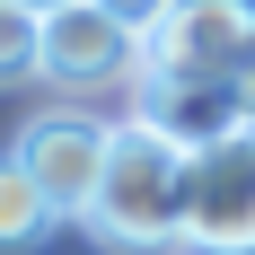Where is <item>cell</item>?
Segmentation results:
<instances>
[{
	"label": "cell",
	"mask_w": 255,
	"mask_h": 255,
	"mask_svg": "<svg viewBox=\"0 0 255 255\" xmlns=\"http://www.w3.org/2000/svg\"><path fill=\"white\" fill-rule=\"evenodd\" d=\"M132 62H141V35H132L115 9H97V0H53V9H44L35 79H53V88L88 97V88H115Z\"/></svg>",
	"instance_id": "277c9868"
},
{
	"label": "cell",
	"mask_w": 255,
	"mask_h": 255,
	"mask_svg": "<svg viewBox=\"0 0 255 255\" xmlns=\"http://www.w3.org/2000/svg\"><path fill=\"white\" fill-rule=\"evenodd\" d=\"M35 53H44V9H26V0H0V88L35 79Z\"/></svg>",
	"instance_id": "ba28073f"
},
{
	"label": "cell",
	"mask_w": 255,
	"mask_h": 255,
	"mask_svg": "<svg viewBox=\"0 0 255 255\" xmlns=\"http://www.w3.org/2000/svg\"><path fill=\"white\" fill-rule=\"evenodd\" d=\"M97 9H115V18L132 26V35H150V26L167 18V9H176V0H97Z\"/></svg>",
	"instance_id": "9c48e42d"
},
{
	"label": "cell",
	"mask_w": 255,
	"mask_h": 255,
	"mask_svg": "<svg viewBox=\"0 0 255 255\" xmlns=\"http://www.w3.org/2000/svg\"><path fill=\"white\" fill-rule=\"evenodd\" d=\"M53 220L62 211L35 194V176L18 167V150H0V255H26V247H44Z\"/></svg>",
	"instance_id": "52a82bcc"
},
{
	"label": "cell",
	"mask_w": 255,
	"mask_h": 255,
	"mask_svg": "<svg viewBox=\"0 0 255 255\" xmlns=\"http://www.w3.org/2000/svg\"><path fill=\"white\" fill-rule=\"evenodd\" d=\"M106 150H115V124H88L71 106H53V115H35V124L18 132V167L35 176V194H44L62 220L88 211V194H97V176H106Z\"/></svg>",
	"instance_id": "5b68a950"
},
{
	"label": "cell",
	"mask_w": 255,
	"mask_h": 255,
	"mask_svg": "<svg viewBox=\"0 0 255 255\" xmlns=\"http://www.w3.org/2000/svg\"><path fill=\"white\" fill-rule=\"evenodd\" d=\"M141 62L158 79H229V88H255V0H176L141 35Z\"/></svg>",
	"instance_id": "7a4b0ae2"
},
{
	"label": "cell",
	"mask_w": 255,
	"mask_h": 255,
	"mask_svg": "<svg viewBox=\"0 0 255 255\" xmlns=\"http://www.w3.org/2000/svg\"><path fill=\"white\" fill-rule=\"evenodd\" d=\"M185 247L194 255H255V132L185 158Z\"/></svg>",
	"instance_id": "3957f363"
},
{
	"label": "cell",
	"mask_w": 255,
	"mask_h": 255,
	"mask_svg": "<svg viewBox=\"0 0 255 255\" xmlns=\"http://www.w3.org/2000/svg\"><path fill=\"white\" fill-rule=\"evenodd\" d=\"M26 9H53V0H26Z\"/></svg>",
	"instance_id": "30bf717a"
},
{
	"label": "cell",
	"mask_w": 255,
	"mask_h": 255,
	"mask_svg": "<svg viewBox=\"0 0 255 255\" xmlns=\"http://www.w3.org/2000/svg\"><path fill=\"white\" fill-rule=\"evenodd\" d=\"M132 124H150L158 141H176L185 158L194 150H220L238 132H255V88H229V79H141V106Z\"/></svg>",
	"instance_id": "8992f818"
},
{
	"label": "cell",
	"mask_w": 255,
	"mask_h": 255,
	"mask_svg": "<svg viewBox=\"0 0 255 255\" xmlns=\"http://www.w3.org/2000/svg\"><path fill=\"white\" fill-rule=\"evenodd\" d=\"M88 238L115 255H167L185 247V150L158 141L150 124H115V150H106V176L88 194Z\"/></svg>",
	"instance_id": "6da1fadb"
}]
</instances>
